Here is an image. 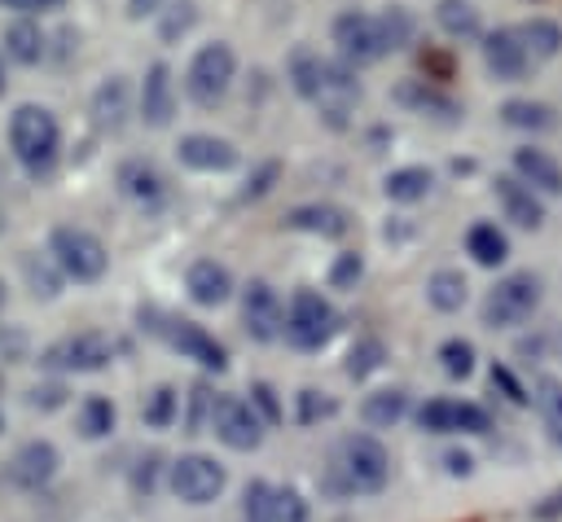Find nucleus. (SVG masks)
Wrapping results in <instances>:
<instances>
[{
    "instance_id": "8",
    "label": "nucleus",
    "mask_w": 562,
    "mask_h": 522,
    "mask_svg": "<svg viewBox=\"0 0 562 522\" xmlns=\"http://www.w3.org/2000/svg\"><path fill=\"white\" fill-rule=\"evenodd\" d=\"M114 360V342L97 329H83V333H70V338H57L48 351H44V368L53 373H97Z\"/></svg>"
},
{
    "instance_id": "23",
    "label": "nucleus",
    "mask_w": 562,
    "mask_h": 522,
    "mask_svg": "<svg viewBox=\"0 0 562 522\" xmlns=\"http://www.w3.org/2000/svg\"><path fill=\"white\" fill-rule=\"evenodd\" d=\"M4 57L9 61H18V66H35L40 57H44V31H40V22L35 18H13L9 26H4Z\"/></svg>"
},
{
    "instance_id": "49",
    "label": "nucleus",
    "mask_w": 562,
    "mask_h": 522,
    "mask_svg": "<svg viewBox=\"0 0 562 522\" xmlns=\"http://www.w3.org/2000/svg\"><path fill=\"white\" fill-rule=\"evenodd\" d=\"M492 386H501L505 395H509V404H531V395H527V386L505 368V364H492Z\"/></svg>"
},
{
    "instance_id": "33",
    "label": "nucleus",
    "mask_w": 562,
    "mask_h": 522,
    "mask_svg": "<svg viewBox=\"0 0 562 522\" xmlns=\"http://www.w3.org/2000/svg\"><path fill=\"white\" fill-rule=\"evenodd\" d=\"M518 35H522V44H527L531 57H558V53H562V26L549 22V18H531V22H522Z\"/></svg>"
},
{
    "instance_id": "13",
    "label": "nucleus",
    "mask_w": 562,
    "mask_h": 522,
    "mask_svg": "<svg viewBox=\"0 0 562 522\" xmlns=\"http://www.w3.org/2000/svg\"><path fill=\"white\" fill-rule=\"evenodd\" d=\"M241 325L255 342H272L285 333V311H281V298L268 281H250L241 290Z\"/></svg>"
},
{
    "instance_id": "27",
    "label": "nucleus",
    "mask_w": 562,
    "mask_h": 522,
    "mask_svg": "<svg viewBox=\"0 0 562 522\" xmlns=\"http://www.w3.org/2000/svg\"><path fill=\"white\" fill-rule=\"evenodd\" d=\"M465 250H470V259H474V263L496 268V263H505L509 241H505V232H501L496 224H474V228L465 232Z\"/></svg>"
},
{
    "instance_id": "14",
    "label": "nucleus",
    "mask_w": 562,
    "mask_h": 522,
    "mask_svg": "<svg viewBox=\"0 0 562 522\" xmlns=\"http://www.w3.org/2000/svg\"><path fill=\"white\" fill-rule=\"evenodd\" d=\"M57 465H61L57 447H53L48 439H31V443H22V447L9 456V483L22 487V491H40V487L53 483Z\"/></svg>"
},
{
    "instance_id": "28",
    "label": "nucleus",
    "mask_w": 562,
    "mask_h": 522,
    "mask_svg": "<svg viewBox=\"0 0 562 522\" xmlns=\"http://www.w3.org/2000/svg\"><path fill=\"white\" fill-rule=\"evenodd\" d=\"M435 22L452 39H474L479 35V9L470 0H439L435 4Z\"/></svg>"
},
{
    "instance_id": "57",
    "label": "nucleus",
    "mask_w": 562,
    "mask_h": 522,
    "mask_svg": "<svg viewBox=\"0 0 562 522\" xmlns=\"http://www.w3.org/2000/svg\"><path fill=\"white\" fill-rule=\"evenodd\" d=\"M0 430H4V412H0Z\"/></svg>"
},
{
    "instance_id": "51",
    "label": "nucleus",
    "mask_w": 562,
    "mask_h": 522,
    "mask_svg": "<svg viewBox=\"0 0 562 522\" xmlns=\"http://www.w3.org/2000/svg\"><path fill=\"white\" fill-rule=\"evenodd\" d=\"M167 9V0H127V18H154V13H162Z\"/></svg>"
},
{
    "instance_id": "32",
    "label": "nucleus",
    "mask_w": 562,
    "mask_h": 522,
    "mask_svg": "<svg viewBox=\"0 0 562 522\" xmlns=\"http://www.w3.org/2000/svg\"><path fill=\"white\" fill-rule=\"evenodd\" d=\"M75 425H79L83 439H105L114 430V404L105 395H88L75 412Z\"/></svg>"
},
{
    "instance_id": "35",
    "label": "nucleus",
    "mask_w": 562,
    "mask_h": 522,
    "mask_svg": "<svg viewBox=\"0 0 562 522\" xmlns=\"http://www.w3.org/2000/svg\"><path fill=\"white\" fill-rule=\"evenodd\" d=\"M501 118L509 127H522V132H544L553 127V110L544 101H505L501 105Z\"/></svg>"
},
{
    "instance_id": "25",
    "label": "nucleus",
    "mask_w": 562,
    "mask_h": 522,
    "mask_svg": "<svg viewBox=\"0 0 562 522\" xmlns=\"http://www.w3.org/2000/svg\"><path fill=\"white\" fill-rule=\"evenodd\" d=\"M514 171L522 184H531L540 193H562V167L544 149H514Z\"/></svg>"
},
{
    "instance_id": "52",
    "label": "nucleus",
    "mask_w": 562,
    "mask_h": 522,
    "mask_svg": "<svg viewBox=\"0 0 562 522\" xmlns=\"http://www.w3.org/2000/svg\"><path fill=\"white\" fill-rule=\"evenodd\" d=\"M443 469L448 474H470L474 469V456L470 452H443Z\"/></svg>"
},
{
    "instance_id": "41",
    "label": "nucleus",
    "mask_w": 562,
    "mask_h": 522,
    "mask_svg": "<svg viewBox=\"0 0 562 522\" xmlns=\"http://www.w3.org/2000/svg\"><path fill=\"white\" fill-rule=\"evenodd\" d=\"M193 22H198V4H193V0H176V4H167V9L158 13V35H162L167 44H176L180 35H189Z\"/></svg>"
},
{
    "instance_id": "9",
    "label": "nucleus",
    "mask_w": 562,
    "mask_h": 522,
    "mask_svg": "<svg viewBox=\"0 0 562 522\" xmlns=\"http://www.w3.org/2000/svg\"><path fill=\"white\" fill-rule=\"evenodd\" d=\"M334 44H338L347 66H369V61L386 57V39H382L378 18L360 13V9H347L334 18Z\"/></svg>"
},
{
    "instance_id": "18",
    "label": "nucleus",
    "mask_w": 562,
    "mask_h": 522,
    "mask_svg": "<svg viewBox=\"0 0 562 522\" xmlns=\"http://www.w3.org/2000/svg\"><path fill=\"white\" fill-rule=\"evenodd\" d=\"M167 338H171V347L184 355V360H198L202 368H224L228 364V351L202 329V325H193V320H171V329H167Z\"/></svg>"
},
{
    "instance_id": "56",
    "label": "nucleus",
    "mask_w": 562,
    "mask_h": 522,
    "mask_svg": "<svg viewBox=\"0 0 562 522\" xmlns=\"http://www.w3.org/2000/svg\"><path fill=\"white\" fill-rule=\"evenodd\" d=\"M0 232H4V211H0Z\"/></svg>"
},
{
    "instance_id": "46",
    "label": "nucleus",
    "mask_w": 562,
    "mask_h": 522,
    "mask_svg": "<svg viewBox=\"0 0 562 522\" xmlns=\"http://www.w3.org/2000/svg\"><path fill=\"white\" fill-rule=\"evenodd\" d=\"M457 430H461V434H487V430H492V417H487L479 404L457 399Z\"/></svg>"
},
{
    "instance_id": "40",
    "label": "nucleus",
    "mask_w": 562,
    "mask_h": 522,
    "mask_svg": "<svg viewBox=\"0 0 562 522\" xmlns=\"http://www.w3.org/2000/svg\"><path fill=\"white\" fill-rule=\"evenodd\" d=\"M417 425L426 434H452L457 430V399H426L417 408Z\"/></svg>"
},
{
    "instance_id": "42",
    "label": "nucleus",
    "mask_w": 562,
    "mask_h": 522,
    "mask_svg": "<svg viewBox=\"0 0 562 522\" xmlns=\"http://www.w3.org/2000/svg\"><path fill=\"white\" fill-rule=\"evenodd\" d=\"M439 364H443L448 377H470L474 373V347L465 338H448L439 347Z\"/></svg>"
},
{
    "instance_id": "45",
    "label": "nucleus",
    "mask_w": 562,
    "mask_h": 522,
    "mask_svg": "<svg viewBox=\"0 0 562 522\" xmlns=\"http://www.w3.org/2000/svg\"><path fill=\"white\" fill-rule=\"evenodd\" d=\"M250 408L259 412L263 425H277V421H281V404H277V390H272L268 382H255V386H250Z\"/></svg>"
},
{
    "instance_id": "50",
    "label": "nucleus",
    "mask_w": 562,
    "mask_h": 522,
    "mask_svg": "<svg viewBox=\"0 0 562 522\" xmlns=\"http://www.w3.org/2000/svg\"><path fill=\"white\" fill-rule=\"evenodd\" d=\"M272 180H277V162H263V167H259V175L246 184V197H259V193H268V184H272Z\"/></svg>"
},
{
    "instance_id": "36",
    "label": "nucleus",
    "mask_w": 562,
    "mask_h": 522,
    "mask_svg": "<svg viewBox=\"0 0 562 522\" xmlns=\"http://www.w3.org/2000/svg\"><path fill=\"white\" fill-rule=\"evenodd\" d=\"M22 272H26V281H31V294H35V298H57L61 276H66V272L53 263V254H48V259L26 254V259H22Z\"/></svg>"
},
{
    "instance_id": "6",
    "label": "nucleus",
    "mask_w": 562,
    "mask_h": 522,
    "mask_svg": "<svg viewBox=\"0 0 562 522\" xmlns=\"http://www.w3.org/2000/svg\"><path fill=\"white\" fill-rule=\"evenodd\" d=\"M167 483H171V496L184 500V504H211L220 500L228 474L215 456H202V452H189V456H176L171 469H167Z\"/></svg>"
},
{
    "instance_id": "7",
    "label": "nucleus",
    "mask_w": 562,
    "mask_h": 522,
    "mask_svg": "<svg viewBox=\"0 0 562 522\" xmlns=\"http://www.w3.org/2000/svg\"><path fill=\"white\" fill-rule=\"evenodd\" d=\"M338 469H342L351 491H382L386 478H391V456H386V447L378 439L351 434L338 447Z\"/></svg>"
},
{
    "instance_id": "44",
    "label": "nucleus",
    "mask_w": 562,
    "mask_h": 522,
    "mask_svg": "<svg viewBox=\"0 0 562 522\" xmlns=\"http://www.w3.org/2000/svg\"><path fill=\"white\" fill-rule=\"evenodd\" d=\"M272 518H277V522H307L312 513H307V500H303L299 491H290V487H277V500H272Z\"/></svg>"
},
{
    "instance_id": "43",
    "label": "nucleus",
    "mask_w": 562,
    "mask_h": 522,
    "mask_svg": "<svg viewBox=\"0 0 562 522\" xmlns=\"http://www.w3.org/2000/svg\"><path fill=\"white\" fill-rule=\"evenodd\" d=\"M364 276V259L356 250H342L334 263H329V285L334 290H356V281Z\"/></svg>"
},
{
    "instance_id": "54",
    "label": "nucleus",
    "mask_w": 562,
    "mask_h": 522,
    "mask_svg": "<svg viewBox=\"0 0 562 522\" xmlns=\"http://www.w3.org/2000/svg\"><path fill=\"white\" fill-rule=\"evenodd\" d=\"M4 83H9V79H4V48H0V97H4Z\"/></svg>"
},
{
    "instance_id": "48",
    "label": "nucleus",
    "mask_w": 562,
    "mask_h": 522,
    "mask_svg": "<svg viewBox=\"0 0 562 522\" xmlns=\"http://www.w3.org/2000/svg\"><path fill=\"white\" fill-rule=\"evenodd\" d=\"M26 404H31V408H44V412H48V408H61V404H66V386H61V382L31 386V390H26Z\"/></svg>"
},
{
    "instance_id": "15",
    "label": "nucleus",
    "mask_w": 562,
    "mask_h": 522,
    "mask_svg": "<svg viewBox=\"0 0 562 522\" xmlns=\"http://www.w3.org/2000/svg\"><path fill=\"white\" fill-rule=\"evenodd\" d=\"M395 101H400L404 110L422 114V118H435V123H457V118H461V105H457L448 92H439L435 83H426V79H404V83L395 88Z\"/></svg>"
},
{
    "instance_id": "20",
    "label": "nucleus",
    "mask_w": 562,
    "mask_h": 522,
    "mask_svg": "<svg viewBox=\"0 0 562 522\" xmlns=\"http://www.w3.org/2000/svg\"><path fill=\"white\" fill-rule=\"evenodd\" d=\"M184 290H189V298H193L198 307H220V303L233 294V276H228V268L215 263V259H193L189 272H184Z\"/></svg>"
},
{
    "instance_id": "47",
    "label": "nucleus",
    "mask_w": 562,
    "mask_h": 522,
    "mask_svg": "<svg viewBox=\"0 0 562 522\" xmlns=\"http://www.w3.org/2000/svg\"><path fill=\"white\" fill-rule=\"evenodd\" d=\"M321 417H334V399H325L321 390H299V421L312 425Z\"/></svg>"
},
{
    "instance_id": "29",
    "label": "nucleus",
    "mask_w": 562,
    "mask_h": 522,
    "mask_svg": "<svg viewBox=\"0 0 562 522\" xmlns=\"http://www.w3.org/2000/svg\"><path fill=\"white\" fill-rule=\"evenodd\" d=\"M321 79H325V57L312 53V48H294L290 53V83H294V92L307 97V101H316Z\"/></svg>"
},
{
    "instance_id": "1",
    "label": "nucleus",
    "mask_w": 562,
    "mask_h": 522,
    "mask_svg": "<svg viewBox=\"0 0 562 522\" xmlns=\"http://www.w3.org/2000/svg\"><path fill=\"white\" fill-rule=\"evenodd\" d=\"M57 140H61V132H57L53 110L26 101L9 114V149L31 175H44L57 162Z\"/></svg>"
},
{
    "instance_id": "5",
    "label": "nucleus",
    "mask_w": 562,
    "mask_h": 522,
    "mask_svg": "<svg viewBox=\"0 0 562 522\" xmlns=\"http://www.w3.org/2000/svg\"><path fill=\"white\" fill-rule=\"evenodd\" d=\"M338 329V316L329 307V298H321L316 290H294L290 307H285V342L299 351H321Z\"/></svg>"
},
{
    "instance_id": "22",
    "label": "nucleus",
    "mask_w": 562,
    "mask_h": 522,
    "mask_svg": "<svg viewBox=\"0 0 562 522\" xmlns=\"http://www.w3.org/2000/svg\"><path fill=\"white\" fill-rule=\"evenodd\" d=\"M119 193L127 202H136V206H158L162 202V175H158V167L145 162V158L119 162Z\"/></svg>"
},
{
    "instance_id": "3",
    "label": "nucleus",
    "mask_w": 562,
    "mask_h": 522,
    "mask_svg": "<svg viewBox=\"0 0 562 522\" xmlns=\"http://www.w3.org/2000/svg\"><path fill=\"white\" fill-rule=\"evenodd\" d=\"M540 307V276L531 272H509L505 281H496L483 298V325L487 329H518L531 320V311Z\"/></svg>"
},
{
    "instance_id": "53",
    "label": "nucleus",
    "mask_w": 562,
    "mask_h": 522,
    "mask_svg": "<svg viewBox=\"0 0 562 522\" xmlns=\"http://www.w3.org/2000/svg\"><path fill=\"white\" fill-rule=\"evenodd\" d=\"M61 0H0V9H18L22 18L26 13H35V9H57Z\"/></svg>"
},
{
    "instance_id": "34",
    "label": "nucleus",
    "mask_w": 562,
    "mask_h": 522,
    "mask_svg": "<svg viewBox=\"0 0 562 522\" xmlns=\"http://www.w3.org/2000/svg\"><path fill=\"white\" fill-rule=\"evenodd\" d=\"M531 399H536V408H540V417H544L549 439L562 447V382H558V377H540Z\"/></svg>"
},
{
    "instance_id": "2",
    "label": "nucleus",
    "mask_w": 562,
    "mask_h": 522,
    "mask_svg": "<svg viewBox=\"0 0 562 522\" xmlns=\"http://www.w3.org/2000/svg\"><path fill=\"white\" fill-rule=\"evenodd\" d=\"M48 254L53 263L70 276V281H101L105 268H110V254L101 246V237H92L88 228H75V224H57L48 232Z\"/></svg>"
},
{
    "instance_id": "37",
    "label": "nucleus",
    "mask_w": 562,
    "mask_h": 522,
    "mask_svg": "<svg viewBox=\"0 0 562 522\" xmlns=\"http://www.w3.org/2000/svg\"><path fill=\"white\" fill-rule=\"evenodd\" d=\"M140 417H145L149 430H167V425L180 417V395H176V386H154L149 399H145V408H140Z\"/></svg>"
},
{
    "instance_id": "16",
    "label": "nucleus",
    "mask_w": 562,
    "mask_h": 522,
    "mask_svg": "<svg viewBox=\"0 0 562 522\" xmlns=\"http://www.w3.org/2000/svg\"><path fill=\"white\" fill-rule=\"evenodd\" d=\"M176 114V88H171V70L162 61H154L140 79V118L149 127H167Z\"/></svg>"
},
{
    "instance_id": "55",
    "label": "nucleus",
    "mask_w": 562,
    "mask_h": 522,
    "mask_svg": "<svg viewBox=\"0 0 562 522\" xmlns=\"http://www.w3.org/2000/svg\"><path fill=\"white\" fill-rule=\"evenodd\" d=\"M0 303H4V281H0Z\"/></svg>"
},
{
    "instance_id": "39",
    "label": "nucleus",
    "mask_w": 562,
    "mask_h": 522,
    "mask_svg": "<svg viewBox=\"0 0 562 522\" xmlns=\"http://www.w3.org/2000/svg\"><path fill=\"white\" fill-rule=\"evenodd\" d=\"M382 360H386V347L378 342V338H360L351 351H347V377H369V373H378L382 368Z\"/></svg>"
},
{
    "instance_id": "21",
    "label": "nucleus",
    "mask_w": 562,
    "mask_h": 522,
    "mask_svg": "<svg viewBox=\"0 0 562 522\" xmlns=\"http://www.w3.org/2000/svg\"><path fill=\"white\" fill-rule=\"evenodd\" d=\"M127 110H132V88H127V79H123V75L101 79L97 92H92V123H97L101 132H119V127L127 123Z\"/></svg>"
},
{
    "instance_id": "10",
    "label": "nucleus",
    "mask_w": 562,
    "mask_h": 522,
    "mask_svg": "<svg viewBox=\"0 0 562 522\" xmlns=\"http://www.w3.org/2000/svg\"><path fill=\"white\" fill-rule=\"evenodd\" d=\"M211 430H215V439H220L224 447H233V452H250V447H259V439H263L259 412H255L246 399H237V395H220V399L211 404Z\"/></svg>"
},
{
    "instance_id": "12",
    "label": "nucleus",
    "mask_w": 562,
    "mask_h": 522,
    "mask_svg": "<svg viewBox=\"0 0 562 522\" xmlns=\"http://www.w3.org/2000/svg\"><path fill=\"white\" fill-rule=\"evenodd\" d=\"M356 101H360V83H356L351 66H347V61H325V79H321V92H316L321 118H325L334 132H342V127L351 123Z\"/></svg>"
},
{
    "instance_id": "19",
    "label": "nucleus",
    "mask_w": 562,
    "mask_h": 522,
    "mask_svg": "<svg viewBox=\"0 0 562 522\" xmlns=\"http://www.w3.org/2000/svg\"><path fill=\"white\" fill-rule=\"evenodd\" d=\"M180 162L193 167V171H228L237 162V149L224 140V136H206V132H189L180 136Z\"/></svg>"
},
{
    "instance_id": "58",
    "label": "nucleus",
    "mask_w": 562,
    "mask_h": 522,
    "mask_svg": "<svg viewBox=\"0 0 562 522\" xmlns=\"http://www.w3.org/2000/svg\"><path fill=\"white\" fill-rule=\"evenodd\" d=\"M0 390H4V377H0Z\"/></svg>"
},
{
    "instance_id": "30",
    "label": "nucleus",
    "mask_w": 562,
    "mask_h": 522,
    "mask_svg": "<svg viewBox=\"0 0 562 522\" xmlns=\"http://www.w3.org/2000/svg\"><path fill=\"white\" fill-rule=\"evenodd\" d=\"M408 412V395L404 390H373V395H364V404H360V417L369 421V425H378V430H386V425H395L400 417Z\"/></svg>"
},
{
    "instance_id": "26",
    "label": "nucleus",
    "mask_w": 562,
    "mask_h": 522,
    "mask_svg": "<svg viewBox=\"0 0 562 522\" xmlns=\"http://www.w3.org/2000/svg\"><path fill=\"white\" fill-rule=\"evenodd\" d=\"M430 184H435V175H430L426 167H395V171L382 180V193H386L391 202H422V197L430 193Z\"/></svg>"
},
{
    "instance_id": "24",
    "label": "nucleus",
    "mask_w": 562,
    "mask_h": 522,
    "mask_svg": "<svg viewBox=\"0 0 562 522\" xmlns=\"http://www.w3.org/2000/svg\"><path fill=\"white\" fill-rule=\"evenodd\" d=\"M285 224H290V228H299V232H321V237H342V232L351 228L347 211H338V206H329V202L294 206V211L285 215Z\"/></svg>"
},
{
    "instance_id": "11",
    "label": "nucleus",
    "mask_w": 562,
    "mask_h": 522,
    "mask_svg": "<svg viewBox=\"0 0 562 522\" xmlns=\"http://www.w3.org/2000/svg\"><path fill=\"white\" fill-rule=\"evenodd\" d=\"M531 61H536V57L527 53L518 26H501V31L483 35V66H487V75H492L496 83H518V79H527Z\"/></svg>"
},
{
    "instance_id": "17",
    "label": "nucleus",
    "mask_w": 562,
    "mask_h": 522,
    "mask_svg": "<svg viewBox=\"0 0 562 522\" xmlns=\"http://www.w3.org/2000/svg\"><path fill=\"white\" fill-rule=\"evenodd\" d=\"M496 202H501L505 219L518 224V228H540L544 224V206H540L536 189L522 184L518 175H496Z\"/></svg>"
},
{
    "instance_id": "4",
    "label": "nucleus",
    "mask_w": 562,
    "mask_h": 522,
    "mask_svg": "<svg viewBox=\"0 0 562 522\" xmlns=\"http://www.w3.org/2000/svg\"><path fill=\"white\" fill-rule=\"evenodd\" d=\"M233 70H237V57L224 39H211L202 44L193 57H189V70H184V92L189 101L198 105H220L228 83H233Z\"/></svg>"
},
{
    "instance_id": "38",
    "label": "nucleus",
    "mask_w": 562,
    "mask_h": 522,
    "mask_svg": "<svg viewBox=\"0 0 562 522\" xmlns=\"http://www.w3.org/2000/svg\"><path fill=\"white\" fill-rule=\"evenodd\" d=\"M378 26H382V39H386V53H395V48H404L413 39V13L404 4L382 9L378 13Z\"/></svg>"
},
{
    "instance_id": "31",
    "label": "nucleus",
    "mask_w": 562,
    "mask_h": 522,
    "mask_svg": "<svg viewBox=\"0 0 562 522\" xmlns=\"http://www.w3.org/2000/svg\"><path fill=\"white\" fill-rule=\"evenodd\" d=\"M465 276L461 272H452V268H439L430 281H426V298H430V307H439V311H457L461 303H465Z\"/></svg>"
}]
</instances>
